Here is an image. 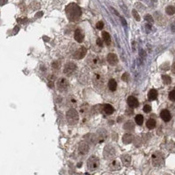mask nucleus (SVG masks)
<instances>
[{
    "label": "nucleus",
    "instance_id": "nucleus-32",
    "mask_svg": "<svg viewBox=\"0 0 175 175\" xmlns=\"http://www.w3.org/2000/svg\"><path fill=\"white\" fill-rule=\"evenodd\" d=\"M60 66H61V62H60V61H53L52 64H51V67H52V68H53V69H55V70H58V69H59Z\"/></svg>",
    "mask_w": 175,
    "mask_h": 175
},
{
    "label": "nucleus",
    "instance_id": "nucleus-13",
    "mask_svg": "<svg viewBox=\"0 0 175 175\" xmlns=\"http://www.w3.org/2000/svg\"><path fill=\"white\" fill-rule=\"evenodd\" d=\"M74 38H75V39H76L77 42H78V43L83 42V41H84L85 35H84V33H83L82 30L77 29L74 33Z\"/></svg>",
    "mask_w": 175,
    "mask_h": 175
},
{
    "label": "nucleus",
    "instance_id": "nucleus-2",
    "mask_svg": "<svg viewBox=\"0 0 175 175\" xmlns=\"http://www.w3.org/2000/svg\"><path fill=\"white\" fill-rule=\"evenodd\" d=\"M66 119H67L68 124L71 125H75L78 123L79 120V116L75 109H70L66 113Z\"/></svg>",
    "mask_w": 175,
    "mask_h": 175
},
{
    "label": "nucleus",
    "instance_id": "nucleus-45",
    "mask_svg": "<svg viewBox=\"0 0 175 175\" xmlns=\"http://www.w3.org/2000/svg\"><path fill=\"white\" fill-rule=\"evenodd\" d=\"M111 10H112V11H114V13H115V14H116V15H118V16H119V13H118V12H117V11H115V10H114V8H112V7H111Z\"/></svg>",
    "mask_w": 175,
    "mask_h": 175
},
{
    "label": "nucleus",
    "instance_id": "nucleus-4",
    "mask_svg": "<svg viewBox=\"0 0 175 175\" xmlns=\"http://www.w3.org/2000/svg\"><path fill=\"white\" fill-rule=\"evenodd\" d=\"M86 165H87L86 166H87V170H88V171L93 172V171H95V170H97L98 168H99V159H98L97 157L91 156V157H90L89 159H88Z\"/></svg>",
    "mask_w": 175,
    "mask_h": 175
},
{
    "label": "nucleus",
    "instance_id": "nucleus-34",
    "mask_svg": "<svg viewBox=\"0 0 175 175\" xmlns=\"http://www.w3.org/2000/svg\"><path fill=\"white\" fill-rule=\"evenodd\" d=\"M169 99L173 102L175 101V90H172L169 93Z\"/></svg>",
    "mask_w": 175,
    "mask_h": 175
},
{
    "label": "nucleus",
    "instance_id": "nucleus-44",
    "mask_svg": "<svg viewBox=\"0 0 175 175\" xmlns=\"http://www.w3.org/2000/svg\"><path fill=\"white\" fill-rule=\"evenodd\" d=\"M121 23H122L123 25H124L125 26H127V23H126V21H125V19H123V18H121Z\"/></svg>",
    "mask_w": 175,
    "mask_h": 175
},
{
    "label": "nucleus",
    "instance_id": "nucleus-15",
    "mask_svg": "<svg viewBox=\"0 0 175 175\" xmlns=\"http://www.w3.org/2000/svg\"><path fill=\"white\" fill-rule=\"evenodd\" d=\"M121 162H122L123 166H129L131 164V157L128 154H123L121 156Z\"/></svg>",
    "mask_w": 175,
    "mask_h": 175
},
{
    "label": "nucleus",
    "instance_id": "nucleus-3",
    "mask_svg": "<svg viewBox=\"0 0 175 175\" xmlns=\"http://www.w3.org/2000/svg\"><path fill=\"white\" fill-rule=\"evenodd\" d=\"M92 83L93 86L98 89L101 90L104 88V77L100 73H95L92 76Z\"/></svg>",
    "mask_w": 175,
    "mask_h": 175
},
{
    "label": "nucleus",
    "instance_id": "nucleus-47",
    "mask_svg": "<svg viewBox=\"0 0 175 175\" xmlns=\"http://www.w3.org/2000/svg\"><path fill=\"white\" fill-rule=\"evenodd\" d=\"M80 166H82V163H79V164H78V167H80Z\"/></svg>",
    "mask_w": 175,
    "mask_h": 175
},
{
    "label": "nucleus",
    "instance_id": "nucleus-39",
    "mask_svg": "<svg viewBox=\"0 0 175 175\" xmlns=\"http://www.w3.org/2000/svg\"><path fill=\"white\" fill-rule=\"evenodd\" d=\"M43 16V12L42 11H38L37 13L35 14V18H41V17H42Z\"/></svg>",
    "mask_w": 175,
    "mask_h": 175
},
{
    "label": "nucleus",
    "instance_id": "nucleus-10",
    "mask_svg": "<svg viewBox=\"0 0 175 175\" xmlns=\"http://www.w3.org/2000/svg\"><path fill=\"white\" fill-rule=\"evenodd\" d=\"M95 135H96V138H97L98 143H102L106 139L107 132H106V131L105 129H99Z\"/></svg>",
    "mask_w": 175,
    "mask_h": 175
},
{
    "label": "nucleus",
    "instance_id": "nucleus-1",
    "mask_svg": "<svg viewBox=\"0 0 175 175\" xmlns=\"http://www.w3.org/2000/svg\"><path fill=\"white\" fill-rule=\"evenodd\" d=\"M66 14H67L68 18L71 21H76L80 18L82 11H81V8L77 4H70L69 5L66 7Z\"/></svg>",
    "mask_w": 175,
    "mask_h": 175
},
{
    "label": "nucleus",
    "instance_id": "nucleus-42",
    "mask_svg": "<svg viewBox=\"0 0 175 175\" xmlns=\"http://www.w3.org/2000/svg\"><path fill=\"white\" fill-rule=\"evenodd\" d=\"M7 3V0H0V5H4Z\"/></svg>",
    "mask_w": 175,
    "mask_h": 175
},
{
    "label": "nucleus",
    "instance_id": "nucleus-37",
    "mask_svg": "<svg viewBox=\"0 0 175 175\" xmlns=\"http://www.w3.org/2000/svg\"><path fill=\"white\" fill-rule=\"evenodd\" d=\"M96 27H97V29H99V30H102L103 27H104V24H103V22H101V21L98 22L97 25H96Z\"/></svg>",
    "mask_w": 175,
    "mask_h": 175
},
{
    "label": "nucleus",
    "instance_id": "nucleus-20",
    "mask_svg": "<svg viewBox=\"0 0 175 175\" xmlns=\"http://www.w3.org/2000/svg\"><path fill=\"white\" fill-rule=\"evenodd\" d=\"M88 79H89V73H84V70H83L82 72L80 73V74H79V81L82 83H86V81H88Z\"/></svg>",
    "mask_w": 175,
    "mask_h": 175
},
{
    "label": "nucleus",
    "instance_id": "nucleus-7",
    "mask_svg": "<svg viewBox=\"0 0 175 175\" xmlns=\"http://www.w3.org/2000/svg\"><path fill=\"white\" fill-rule=\"evenodd\" d=\"M56 86H57V89L60 92H64L69 88V82L65 78H60L57 81Z\"/></svg>",
    "mask_w": 175,
    "mask_h": 175
},
{
    "label": "nucleus",
    "instance_id": "nucleus-35",
    "mask_svg": "<svg viewBox=\"0 0 175 175\" xmlns=\"http://www.w3.org/2000/svg\"><path fill=\"white\" fill-rule=\"evenodd\" d=\"M144 109V111L145 113H149V112H151V107L150 106V105H148V104L147 105H144V109Z\"/></svg>",
    "mask_w": 175,
    "mask_h": 175
},
{
    "label": "nucleus",
    "instance_id": "nucleus-27",
    "mask_svg": "<svg viewBox=\"0 0 175 175\" xmlns=\"http://www.w3.org/2000/svg\"><path fill=\"white\" fill-rule=\"evenodd\" d=\"M102 36H103V39H104L105 42H106V44L107 45V46H109L110 43H111V38H110L109 33H106V32H103Z\"/></svg>",
    "mask_w": 175,
    "mask_h": 175
},
{
    "label": "nucleus",
    "instance_id": "nucleus-14",
    "mask_svg": "<svg viewBox=\"0 0 175 175\" xmlns=\"http://www.w3.org/2000/svg\"><path fill=\"white\" fill-rule=\"evenodd\" d=\"M80 114H81V116H83V118H84L85 120L87 119V118L89 117L90 109H89V107H88V105L85 104L80 108Z\"/></svg>",
    "mask_w": 175,
    "mask_h": 175
},
{
    "label": "nucleus",
    "instance_id": "nucleus-12",
    "mask_svg": "<svg viewBox=\"0 0 175 175\" xmlns=\"http://www.w3.org/2000/svg\"><path fill=\"white\" fill-rule=\"evenodd\" d=\"M86 52H87L86 48L84 47V46H82V47H80L78 50H77V52L75 53V54H74V57L76 58V59H78V60L83 59V58L86 56Z\"/></svg>",
    "mask_w": 175,
    "mask_h": 175
},
{
    "label": "nucleus",
    "instance_id": "nucleus-17",
    "mask_svg": "<svg viewBox=\"0 0 175 175\" xmlns=\"http://www.w3.org/2000/svg\"><path fill=\"white\" fill-rule=\"evenodd\" d=\"M128 104L129 105V107L131 108H136L138 107V105H139V103H138L137 99L134 96H129L128 98Z\"/></svg>",
    "mask_w": 175,
    "mask_h": 175
},
{
    "label": "nucleus",
    "instance_id": "nucleus-40",
    "mask_svg": "<svg viewBox=\"0 0 175 175\" xmlns=\"http://www.w3.org/2000/svg\"><path fill=\"white\" fill-rule=\"evenodd\" d=\"M96 42H97V45L99 46H103V43H102V40H101L100 39H97V41H96Z\"/></svg>",
    "mask_w": 175,
    "mask_h": 175
},
{
    "label": "nucleus",
    "instance_id": "nucleus-36",
    "mask_svg": "<svg viewBox=\"0 0 175 175\" xmlns=\"http://www.w3.org/2000/svg\"><path fill=\"white\" fill-rule=\"evenodd\" d=\"M129 74L128 73H124V74H122V76H121V79H122V81H129Z\"/></svg>",
    "mask_w": 175,
    "mask_h": 175
},
{
    "label": "nucleus",
    "instance_id": "nucleus-8",
    "mask_svg": "<svg viewBox=\"0 0 175 175\" xmlns=\"http://www.w3.org/2000/svg\"><path fill=\"white\" fill-rule=\"evenodd\" d=\"M151 160H152L153 166H160L163 164V156L161 153L159 152H155L151 157Z\"/></svg>",
    "mask_w": 175,
    "mask_h": 175
},
{
    "label": "nucleus",
    "instance_id": "nucleus-46",
    "mask_svg": "<svg viewBox=\"0 0 175 175\" xmlns=\"http://www.w3.org/2000/svg\"><path fill=\"white\" fill-rule=\"evenodd\" d=\"M19 30V26H15V28H14V31H15V33H17L18 31Z\"/></svg>",
    "mask_w": 175,
    "mask_h": 175
},
{
    "label": "nucleus",
    "instance_id": "nucleus-5",
    "mask_svg": "<svg viewBox=\"0 0 175 175\" xmlns=\"http://www.w3.org/2000/svg\"><path fill=\"white\" fill-rule=\"evenodd\" d=\"M115 149L113 145L111 144H107V145L105 146L104 148V158L106 159H109V160H113L114 159V157H115Z\"/></svg>",
    "mask_w": 175,
    "mask_h": 175
},
{
    "label": "nucleus",
    "instance_id": "nucleus-24",
    "mask_svg": "<svg viewBox=\"0 0 175 175\" xmlns=\"http://www.w3.org/2000/svg\"><path fill=\"white\" fill-rule=\"evenodd\" d=\"M109 167L112 170H119L121 169V165H120V163L117 160H114L113 159L111 161V163L109 164Z\"/></svg>",
    "mask_w": 175,
    "mask_h": 175
},
{
    "label": "nucleus",
    "instance_id": "nucleus-16",
    "mask_svg": "<svg viewBox=\"0 0 175 175\" xmlns=\"http://www.w3.org/2000/svg\"><path fill=\"white\" fill-rule=\"evenodd\" d=\"M160 116L165 122H169L170 120L172 119L171 113H170L169 110H167V109H163L160 112Z\"/></svg>",
    "mask_w": 175,
    "mask_h": 175
},
{
    "label": "nucleus",
    "instance_id": "nucleus-21",
    "mask_svg": "<svg viewBox=\"0 0 175 175\" xmlns=\"http://www.w3.org/2000/svg\"><path fill=\"white\" fill-rule=\"evenodd\" d=\"M133 141V136L131 134H129V133H126V134L123 135L122 138V142L124 143L125 144H130Z\"/></svg>",
    "mask_w": 175,
    "mask_h": 175
},
{
    "label": "nucleus",
    "instance_id": "nucleus-18",
    "mask_svg": "<svg viewBox=\"0 0 175 175\" xmlns=\"http://www.w3.org/2000/svg\"><path fill=\"white\" fill-rule=\"evenodd\" d=\"M106 59H107L108 63L111 65H115L118 62V57L114 54H109L107 55V57H106Z\"/></svg>",
    "mask_w": 175,
    "mask_h": 175
},
{
    "label": "nucleus",
    "instance_id": "nucleus-29",
    "mask_svg": "<svg viewBox=\"0 0 175 175\" xmlns=\"http://www.w3.org/2000/svg\"><path fill=\"white\" fill-rule=\"evenodd\" d=\"M166 12L167 13L168 15H173L175 13V7L173 5L167 6L166 9Z\"/></svg>",
    "mask_w": 175,
    "mask_h": 175
},
{
    "label": "nucleus",
    "instance_id": "nucleus-28",
    "mask_svg": "<svg viewBox=\"0 0 175 175\" xmlns=\"http://www.w3.org/2000/svg\"><path fill=\"white\" fill-rule=\"evenodd\" d=\"M135 121L138 125H142L143 123H144V116L142 115H137V116L135 117Z\"/></svg>",
    "mask_w": 175,
    "mask_h": 175
},
{
    "label": "nucleus",
    "instance_id": "nucleus-25",
    "mask_svg": "<svg viewBox=\"0 0 175 175\" xmlns=\"http://www.w3.org/2000/svg\"><path fill=\"white\" fill-rule=\"evenodd\" d=\"M108 88H109V89L111 91L116 90V89H117V83H116V81L114 79L109 80V81H108Z\"/></svg>",
    "mask_w": 175,
    "mask_h": 175
},
{
    "label": "nucleus",
    "instance_id": "nucleus-43",
    "mask_svg": "<svg viewBox=\"0 0 175 175\" xmlns=\"http://www.w3.org/2000/svg\"><path fill=\"white\" fill-rule=\"evenodd\" d=\"M172 71H173V74H175V62L173 64V66H172Z\"/></svg>",
    "mask_w": 175,
    "mask_h": 175
},
{
    "label": "nucleus",
    "instance_id": "nucleus-22",
    "mask_svg": "<svg viewBox=\"0 0 175 175\" xmlns=\"http://www.w3.org/2000/svg\"><path fill=\"white\" fill-rule=\"evenodd\" d=\"M148 98L151 101H153V100H156L158 98V92H157L156 89H151L148 93Z\"/></svg>",
    "mask_w": 175,
    "mask_h": 175
},
{
    "label": "nucleus",
    "instance_id": "nucleus-31",
    "mask_svg": "<svg viewBox=\"0 0 175 175\" xmlns=\"http://www.w3.org/2000/svg\"><path fill=\"white\" fill-rule=\"evenodd\" d=\"M133 142L135 144V146H140L142 144V138L140 137H136L135 138H133Z\"/></svg>",
    "mask_w": 175,
    "mask_h": 175
},
{
    "label": "nucleus",
    "instance_id": "nucleus-38",
    "mask_svg": "<svg viewBox=\"0 0 175 175\" xmlns=\"http://www.w3.org/2000/svg\"><path fill=\"white\" fill-rule=\"evenodd\" d=\"M145 20L148 21L149 23H151H151H153V21H154V20H153V18L151 16V15H146Z\"/></svg>",
    "mask_w": 175,
    "mask_h": 175
},
{
    "label": "nucleus",
    "instance_id": "nucleus-33",
    "mask_svg": "<svg viewBox=\"0 0 175 175\" xmlns=\"http://www.w3.org/2000/svg\"><path fill=\"white\" fill-rule=\"evenodd\" d=\"M132 14H133L135 19H136V21H140L141 18H140L139 14H138V12H137V11H136V10H133V11H132Z\"/></svg>",
    "mask_w": 175,
    "mask_h": 175
},
{
    "label": "nucleus",
    "instance_id": "nucleus-6",
    "mask_svg": "<svg viewBox=\"0 0 175 175\" xmlns=\"http://www.w3.org/2000/svg\"><path fill=\"white\" fill-rule=\"evenodd\" d=\"M76 70H77V65L74 62H68L64 65L63 73L67 76H71L76 72Z\"/></svg>",
    "mask_w": 175,
    "mask_h": 175
},
{
    "label": "nucleus",
    "instance_id": "nucleus-23",
    "mask_svg": "<svg viewBox=\"0 0 175 175\" xmlns=\"http://www.w3.org/2000/svg\"><path fill=\"white\" fill-rule=\"evenodd\" d=\"M103 109H104V111L107 115L113 114V113H114V107H113L112 105H110V104H105L104 106H103Z\"/></svg>",
    "mask_w": 175,
    "mask_h": 175
},
{
    "label": "nucleus",
    "instance_id": "nucleus-19",
    "mask_svg": "<svg viewBox=\"0 0 175 175\" xmlns=\"http://www.w3.org/2000/svg\"><path fill=\"white\" fill-rule=\"evenodd\" d=\"M123 127H124L125 131H134V129H135V124L130 120V121L126 122Z\"/></svg>",
    "mask_w": 175,
    "mask_h": 175
},
{
    "label": "nucleus",
    "instance_id": "nucleus-9",
    "mask_svg": "<svg viewBox=\"0 0 175 175\" xmlns=\"http://www.w3.org/2000/svg\"><path fill=\"white\" fill-rule=\"evenodd\" d=\"M86 62H87V64L89 65L91 68H97L99 65V63H100V60H99V58L98 57L97 55L91 54V55H90L89 57H88Z\"/></svg>",
    "mask_w": 175,
    "mask_h": 175
},
{
    "label": "nucleus",
    "instance_id": "nucleus-30",
    "mask_svg": "<svg viewBox=\"0 0 175 175\" xmlns=\"http://www.w3.org/2000/svg\"><path fill=\"white\" fill-rule=\"evenodd\" d=\"M162 80L163 81H164L165 84H170L172 81V79L171 77H170L169 75H167V74H163L162 75Z\"/></svg>",
    "mask_w": 175,
    "mask_h": 175
},
{
    "label": "nucleus",
    "instance_id": "nucleus-41",
    "mask_svg": "<svg viewBox=\"0 0 175 175\" xmlns=\"http://www.w3.org/2000/svg\"><path fill=\"white\" fill-rule=\"evenodd\" d=\"M121 8H124V12L126 13V15H128V16H129V12H128V9L126 8V6H125L124 4H123V5H122V4H121Z\"/></svg>",
    "mask_w": 175,
    "mask_h": 175
},
{
    "label": "nucleus",
    "instance_id": "nucleus-26",
    "mask_svg": "<svg viewBox=\"0 0 175 175\" xmlns=\"http://www.w3.org/2000/svg\"><path fill=\"white\" fill-rule=\"evenodd\" d=\"M156 124H157L156 120L152 119V118L149 119L147 121V123H146V126H147V128H148V129H150V130L154 129V128L156 127Z\"/></svg>",
    "mask_w": 175,
    "mask_h": 175
},
{
    "label": "nucleus",
    "instance_id": "nucleus-11",
    "mask_svg": "<svg viewBox=\"0 0 175 175\" xmlns=\"http://www.w3.org/2000/svg\"><path fill=\"white\" fill-rule=\"evenodd\" d=\"M89 144H87V143L86 142H82L79 144V145H78V152L80 153V154L82 155H86L88 153V151H89Z\"/></svg>",
    "mask_w": 175,
    "mask_h": 175
}]
</instances>
